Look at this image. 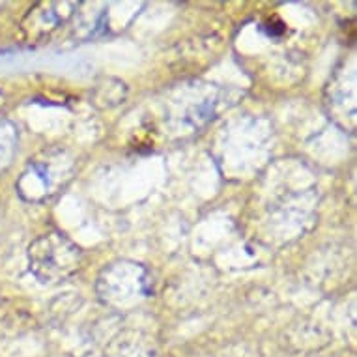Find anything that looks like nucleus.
<instances>
[{
	"mask_svg": "<svg viewBox=\"0 0 357 357\" xmlns=\"http://www.w3.org/2000/svg\"><path fill=\"white\" fill-rule=\"evenodd\" d=\"M30 271L41 282H59L73 275L81 264V249L62 234L40 236L29 247Z\"/></svg>",
	"mask_w": 357,
	"mask_h": 357,
	"instance_id": "f257e3e1",
	"label": "nucleus"
},
{
	"mask_svg": "<svg viewBox=\"0 0 357 357\" xmlns=\"http://www.w3.org/2000/svg\"><path fill=\"white\" fill-rule=\"evenodd\" d=\"M68 178L70 172L62 161V153L56 159H53V153H47V158L34 159L26 167L17 183V191L24 200L38 202L56 193Z\"/></svg>",
	"mask_w": 357,
	"mask_h": 357,
	"instance_id": "f03ea898",
	"label": "nucleus"
}]
</instances>
